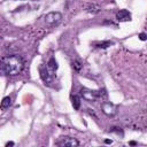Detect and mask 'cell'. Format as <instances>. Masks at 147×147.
<instances>
[{"instance_id":"obj_1","label":"cell","mask_w":147,"mask_h":147,"mask_svg":"<svg viewBox=\"0 0 147 147\" xmlns=\"http://www.w3.org/2000/svg\"><path fill=\"white\" fill-rule=\"evenodd\" d=\"M24 67V61L20 55H7L0 60V74L3 76H16Z\"/></svg>"},{"instance_id":"obj_2","label":"cell","mask_w":147,"mask_h":147,"mask_svg":"<svg viewBox=\"0 0 147 147\" xmlns=\"http://www.w3.org/2000/svg\"><path fill=\"white\" fill-rule=\"evenodd\" d=\"M62 21V15L59 11H51L45 16V23L48 26H56Z\"/></svg>"},{"instance_id":"obj_3","label":"cell","mask_w":147,"mask_h":147,"mask_svg":"<svg viewBox=\"0 0 147 147\" xmlns=\"http://www.w3.org/2000/svg\"><path fill=\"white\" fill-rule=\"evenodd\" d=\"M55 144H56V146H60V147H71V146H78L79 141L76 138L64 136V137H61Z\"/></svg>"},{"instance_id":"obj_4","label":"cell","mask_w":147,"mask_h":147,"mask_svg":"<svg viewBox=\"0 0 147 147\" xmlns=\"http://www.w3.org/2000/svg\"><path fill=\"white\" fill-rule=\"evenodd\" d=\"M80 95L83 96V99H84V100H86V101H90V102H91V101H95V100L99 98V92L83 87V88L80 90Z\"/></svg>"},{"instance_id":"obj_5","label":"cell","mask_w":147,"mask_h":147,"mask_svg":"<svg viewBox=\"0 0 147 147\" xmlns=\"http://www.w3.org/2000/svg\"><path fill=\"white\" fill-rule=\"evenodd\" d=\"M39 71H40V77H41V79L45 83H52L53 82V79H54V71L49 70L47 68V65L40 67Z\"/></svg>"},{"instance_id":"obj_6","label":"cell","mask_w":147,"mask_h":147,"mask_svg":"<svg viewBox=\"0 0 147 147\" xmlns=\"http://www.w3.org/2000/svg\"><path fill=\"white\" fill-rule=\"evenodd\" d=\"M101 109H102L103 114H105V115H107V116H109V117L115 116V115H116V113H117V107H116L114 103L108 102V101L102 103Z\"/></svg>"},{"instance_id":"obj_7","label":"cell","mask_w":147,"mask_h":147,"mask_svg":"<svg viewBox=\"0 0 147 147\" xmlns=\"http://www.w3.org/2000/svg\"><path fill=\"white\" fill-rule=\"evenodd\" d=\"M116 17H117V20L121 21V22H127V21L131 20V14H130V11L126 10V9H121L119 11H117Z\"/></svg>"},{"instance_id":"obj_8","label":"cell","mask_w":147,"mask_h":147,"mask_svg":"<svg viewBox=\"0 0 147 147\" xmlns=\"http://www.w3.org/2000/svg\"><path fill=\"white\" fill-rule=\"evenodd\" d=\"M10 105H11V99H10V96H5V98L2 99V101H1L0 107H1L2 109H7V108H9Z\"/></svg>"},{"instance_id":"obj_9","label":"cell","mask_w":147,"mask_h":147,"mask_svg":"<svg viewBox=\"0 0 147 147\" xmlns=\"http://www.w3.org/2000/svg\"><path fill=\"white\" fill-rule=\"evenodd\" d=\"M46 65H47V68H48L49 70H52V71H54V72H55V70L57 69V63H56V61H55L54 57H52V59L48 61V63H47Z\"/></svg>"},{"instance_id":"obj_10","label":"cell","mask_w":147,"mask_h":147,"mask_svg":"<svg viewBox=\"0 0 147 147\" xmlns=\"http://www.w3.org/2000/svg\"><path fill=\"white\" fill-rule=\"evenodd\" d=\"M80 98L78 96V95H74L72 96V106H74V108L76 109V110H78L79 108H80Z\"/></svg>"},{"instance_id":"obj_11","label":"cell","mask_w":147,"mask_h":147,"mask_svg":"<svg viewBox=\"0 0 147 147\" xmlns=\"http://www.w3.org/2000/svg\"><path fill=\"white\" fill-rule=\"evenodd\" d=\"M111 44H113L111 41H102V42L96 44V47H99V48H107V47L110 46Z\"/></svg>"},{"instance_id":"obj_12","label":"cell","mask_w":147,"mask_h":147,"mask_svg":"<svg viewBox=\"0 0 147 147\" xmlns=\"http://www.w3.org/2000/svg\"><path fill=\"white\" fill-rule=\"evenodd\" d=\"M87 11H90V13H98L100 9H99V7L98 6H94V5H90L88 7H87V9H86Z\"/></svg>"},{"instance_id":"obj_13","label":"cell","mask_w":147,"mask_h":147,"mask_svg":"<svg viewBox=\"0 0 147 147\" xmlns=\"http://www.w3.org/2000/svg\"><path fill=\"white\" fill-rule=\"evenodd\" d=\"M72 67H74V69H75V70L79 71V70L82 69V63H80L78 60H76V61H74V62H72Z\"/></svg>"},{"instance_id":"obj_14","label":"cell","mask_w":147,"mask_h":147,"mask_svg":"<svg viewBox=\"0 0 147 147\" xmlns=\"http://www.w3.org/2000/svg\"><path fill=\"white\" fill-rule=\"evenodd\" d=\"M139 38H140V40H142V41H145V40L147 39V37H146V33H140V36H139Z\"/></svg>"},{"instance_id":"obj_15","label":"cell","mask_w":147,"mask_h":147,"mask_svg":"<svg viewBox=\"0 0 147 147\" xmlns=\"http://www.w3.org/2000/svg\"><path fill=\"white\" fill-rule=\"evenodd\" d=\"M6 146H14V142L13 141H9V142L6 144Z\"/></svg>"},{"instance_id":"obj_16","label":"cell","mask_w":147,"mask_h":147,"mask_svg":"<svg viewBox=\"0 0 147 147\" xmlns=\"http://www.w3.org/2000/svg\"><path fill=\"white\" fill-rule=\"evenodd\" d=\"M105 142H106V144H111L113 141H111V140H109V139H106V140H105Z\"/></svg>"},{"instance_id":"obj_17","label":"cell","mask_w":147,"mask_h":147,"mask_svg":"<svg viewBox=\"0 0 147 147\" xmlns=\"http://www.w3.org/2000/svg\"><path fill=\"white\" fill-rule=\"evenodd\" d=\"M130 145H131V146H134V145H136V142H134V141H130Z\"/></svg>"}]
</instances>
